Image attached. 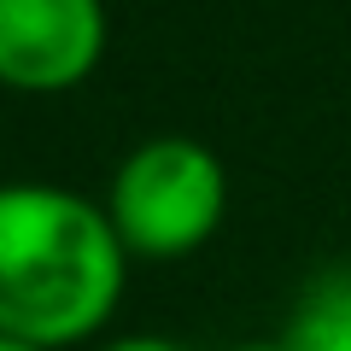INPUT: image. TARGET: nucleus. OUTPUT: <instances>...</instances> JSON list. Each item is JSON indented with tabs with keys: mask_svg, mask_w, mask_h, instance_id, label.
I'll return each mask as SVG.
<instances>
[{
	"mask_svg": "<svg viewBox=\"0 0 351 351\" xmlns=\"http://www.w3.org/2000/svg\"><path fill=\"white\" fill-rule=\"evenodd\" d=\"M100 205L129 258L176 263L217 240L228 217V170L193 135H152L123 152Z\"/></svg>",
	"mask_w": 351,
	"mask_h": 351,
	"instance_id": "nucleus-2",
	"label": "nucleus"
},
{
	"mask_svg": "<svg viewBox=\"0 0 351 351\" xmlns=\"http://www.w3.org/2000/svg\"><path fill=\"white\" fill-rule=\"evenodd\" d=\"M100 351H188V346L158 339V334H123V339H112V346H100Z\"/></svg>",
	"mask_w": 351,
	"mask_h": 351,
	"instance_id": "nucleus-5",
	"label": "nucleus"
},
{
	"mask_svg": "<svg viewBox=\"0 0 351 351\" xmlns=\"http://www.w3.org/2000/svg\"><path fill=\"white\" fill-rule=\"evenodd\" d=\"M281 339L293 351H351V263H328L304 281Z\"/></svg>",
	"mask_w": 351,
	"mask_h": 351,
	"instance_id": "nucleus-4",
	"label": "nucleus"
},
{
	"mask_svg": "<svg viewBox=\"0 0 351 351\" xmlns=\"http://www.w3.org/2000/svg\"><path fill=\"white\" fill-rule=\"evenodd\" d=\"M106 0H0V88L64 94L106 59Z\"/></svg>",
	"mask_w": 351,
	"mask_h": 351,
	"instance_id": "nucleus-3",
	"label": "nucleus"
},
{
	"mask_svg": "<svg viewBox=\"0 0 351 351\" xmlns=\"http://www.w3.org/2000/svg\"><path fill=\"white\" fill-rule=\"evenodd\" d=\"M0 351H36V346H24V339H6V334H0Z\"/></svg>",
	"mask_w": 351,
	"mask_h": 351,
	"instance_id": "nucleus-7",
	"label": "nucleus"
},
{
	"mask_svg": "<svg viewBox=\"0 0 351 351\" xmlns=\"http://www.w3.org/2000/svg\"><path fill=\"white\" fill-rule=\"evenodd\" d=\"M129 252L100 199L53 182L0 188V334L64 351L112 322Z\"/></svg>",
	"mask_w": 351,
	"mask_h": 351,
	"instance_id": "nucleus-1",
	"label": "nucleus"
},
{
	"mask_svg": "<svg viewBox=\"0 0 351 351\" xmlns=\"http://www.w3.org/2000/svg\"><path fill=\"white\" fill-rule=\"evenodd\" d=\"M234 351H293L287 339H246V346H234Z\"/></svg>",
	"mask_w": 351,
	"mask_h": 351,
	"instance_id": "nucleus-6",
	"label": "nucleus"
}]
</instances>
